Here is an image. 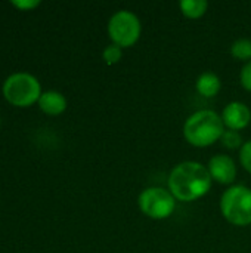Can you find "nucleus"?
<instances>
[{"instance_id":"3","label":"nucleus","mask_w":251,"mask_h":253,"mask_svg":"<svg viewBox=\"0 0 251 253\" xmlns=\"http://www.w3.org/2000/svg\"><path fill=\"white\" fill-rule=\"evenodd\" d=\"M223 218L237 227L251 225V188L246 185L229 187L220 199Z\"/></svg>"},{"instance_id":"1","label":"nucleus","mask_w":251,"mask_h":253,"mask_svg":"<svg viewBox=\"0 0 251 253\" xmlns=\"http://www.w3.org/2000/svg\"><path fill=\"white\" fill-rule=\"evenodd\" d=\"M169 191L180 202H194L204 197L213 184L207 166L198 162H182L169 175Z\"/></svg>"},{"instance_id":"7","label":"nucleus","mask_w":251,"mask_h":253,"mask_svg":"<svg viewBox=\"0 0 251 253\" xmlns=\"http://www.w3.org/2000/svg\"><path fill=\"white\" fill-rule=\"evenodd\" d=\"M207 169L210 172L212 179L223 185L232 184L237 178V165L226 154H217L212 157L207 165Z\"/></svg>"},{"instance_id":"12","label":"nucleus","mask_w":251,"mask_h":253,"mask_svg":"<svg viewBox=\"0 0 251 253\" xmlns=\"http://www.w3.org/2000/svg\"><path fill=\"white\" fill-rule=\"evenodd\" d=\"M231 55L238 61H251V40L250 39H238L231 46Z\"/></svg>"},{"instance_id":"16","label":"nucleus","mask_w":251,"mask_h":253,"mask_svg":"<svg viewBox=\"0 0 251 253\" xmlns=\"http://www.w3.org/2000/svg\"><path fill=\"white\" fill-rule=\"evenodd\" d=\"M240 80H241V84L246 90L251 92V61L246 62V65L241 68V73H240Z\"/></svg>"},{"instance_id":"8","label":"nucleus","mask_w":251,"mask_h":253,"mask_svg":"<svg viewBox=\"0 0 251 253\" xmlns=\"http://www.w3.org/2000/svg\"><path fill=\"white\" fill-rule=\"evenodd\" d=\"M222 120L225 127L231 129V130H243L246 129L251 122V111L250 108L240 101H234L229 102L223 111H222Z\"/></svg>"},{"instance_id":"14","label":"nucleus","mask_w":251,"mask_h":253,"mask_svg":"<svg viewBox=\"0 0 251 253\" xmlns=\"http://www.w3.org/2000/svg\"><path fill=\"white\" fill-rule=\"evenodd\" d=\"M123 58V49L117 44H109L104 49L102 52V59L108 65H115L121 61Z\"/></svg>"},{"instance_id":"10","label":"nucleus","mask_w":251,"mask_h":253,"mask_svg":"<svg viewBox=\"0 0 251 253\" xmlns=\"http://www.w3.org/2000/svg\"><path fill=\"white\" fill-rule=\"evenodd\" d=\"M195 87L200 95H203L206 98H213L219 93V90L222 87V82L217 74L207 71V73H203L197 79Z\"/></svg>"},{"instance_id":"15","label":"nucleus","mask_w":251,"mask_h":253,"mask_svg":"<svg viewBox=\"0 0 251 253\" xmlns=\"http://www.w3.org/2000/svg\"><path fill=\"white\" fill-rule=\"evenodd\" d=\"M240 162L243 168L251 173V141H247L240 148Z\"/></svg>"},{"instance_id":"9","label":"nucleus","mask_w":251,"mask_h":253,"mask_svg":"<svg viewBox=\"0 0 251 253\" xmlns=\"http://www.w3.org/2000/svg\"><path fill=\"white\" fill-rule=\"evenodd\" d=\"M40 110L49 116H58L65 111L67 108V99L61 92L56 90H47L43 92L38 99Z\"/></svg>"},{"instance_id":"5","label":"nucleus","mask_w":251,"mask_h":253,"mask_svg":"<svg viewBox=\"0 0 251 253\" xmlns=\"http://www.w3.org/2000/svg\"><path fill=\"white\" fill-rule=\"evenodd\" d=\"M142 25L139 18L130 10H118L108 21V36L112 44L123 47L133 46L141 37Z\"/></svg>"},{"instance_id":"17","label":"nucleus","mask_w":251,"mask_h":253,"mask_svg":"<svg viewBox=\"0 0 251 253\" xmlns=\"http://www.w3.org/2000/svg\"><path fill=\"white\" fill-rule=\"evenodd\" d=\"M12 4L13 6H16V7H19V9H33V7H36V6H38L40 4V1L38 0H19V1H12Z\"/></svg>"},{"instance_id":"6","label":"nucleus","mask_w":251,"mask_h":253,"mask_svg":"<svg viewBox=\"0 0 251 253\" xmlns=\"http://www.w3.org/2000/svg\"><path fill=\"white\" fill-rule=\"evenodd\" d=\"M139 209L152 219H166L176 209L175 196L163 187H149L139 194Z\"/></svg>"},{"instance_id":"4","label":"nucleus","mask_w":251,"mask_h":253,"mask_svg":"<svg viewBox=\"0 0 251 253\" xmlns=\"http://www.w3.org/2000/svg\"><path fill=\"white\" fill-rule=\"evenodd\" d=\"M3 95L12 105L28 107L40 99L41 89L34 76L28 73H15L4 80Z\"/></svg>"},{"instance_id":"13","label":"nucleus","mask_w":251,"mask_h":253,"mask_svg":"<svg viewBox=\"0 0 251 253\" xmlns=\"http://www.w3.org/2000/svg\"><path fill=\"white\" fill-rule=\"evenodd\" d=\"M220 141H222V144H223L226 148H229V150L241 148L243 144H244V142H243V138H241V135H240V132L231 130V129H228V130L225 129V132H223Z\"/></svg>"},{"instance_id":"11","label":"nucleus","mask_w":251,"mask_h":253,"mask_svg":"<svg viewBox=\"0 0 251 253\" xmlns=\"http://www.w3.org/2000/svg\"><path fill=\"white\" fill-rule=\"evenodd\" d=\"M179 7L186 18L198 19L206 15L209 9V3L207 0H182L179 3Z\"/></svg>"},{"instance_id":"2","label":"nucleus","mask_w":251,"mask_h":253,"mask_svg":"<svg viewBox=\"0 0 251 253\" xmlns=\"http://www.w3.org/2000/svg\"><path fill=\"white\" fill-rule=\"evenodd\" d=\"M225 125L222 117L212 110H200L191 114L183 125L185 139L198 148L210 147L222 138Z\"/></svg>"}]
</instances>
